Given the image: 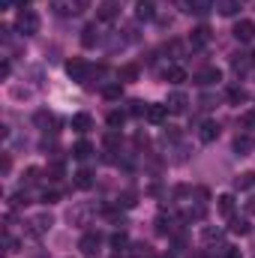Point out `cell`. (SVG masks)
Listing matches in <instances>:
<instances>
[{
	"mask_svg": "<svg viewBox=\"0 0 255 258\" xmlns=\"http://www.w3.org/2000/svg\"><path fill=\"white\" fill-rule=\"evenodd\" d=\"M15 30H18V33H24V36L39 33V15H36L33 9H21V12H18V18H15Z\"/></svg>",
	"mask_w": 255,
	"mask_h": 258,
	"instance_id": "6da1fadb",
	"label": "cell"
},
{
	"mask_svg": "<svg viewBox=\"0 0 255 258\" xmlns=\"http://www.w3.org/2000/svg\"><path fill=\"white\" fill-rule=\"evenodd\" d=\"M51 9L69 18V15H81L84 9H90V0H51Z\"/></svg>",
	"mask_w": 255,
	"mask_h": 258,
	"instance_id": "7a4b0ae2",
	"label": "cell"
},
{
	"mask_svg": "<svg viewBox=\"0 0 255 258\" xmlns=\"http://www.w3.org/2000/svg\"><path fill=\"white\" fill-rule=\"evenodd\" d=\"M234 36H237V42H252L255 39V21H249V18L237 21L234 24Z\"/></svg>",
	"mask_w": 255,
	"mask_h": 258,
	"instance_id": "3957f363",
	"label": "cell"
},
{
	"mask_svg": "<svg viewBox=\"0 0 255 258\" xmlns=\"http://www.w3.org/2000/svg\"><path fill=\"white\" fill-rule=\"evenodd\" d=\"M66 72H69V78H72V81H84V78H87V72H90V66L84 63L81 57H72V60L66 63Z\"/></svg>",
	"mask_w": 255,
	"mask_h": 258,
	"instance_id": "277c9868",
	"label": "cell"
},
{
	"mask_svg": "<svg viewBox=\"0 0 255 258\" xmlns=\"http://www.w3.org/2000/svg\"><path fill=\"white\" fill-rule=\"evenodd\" d=\"M117 12H120V0H105V3H99L96 18L99 21H111V18H117Z\"/></svg>",
	"mask_w": 255,
	"mask_h": 258,
	"instance_id": "5b68a950",
	"label": "cell"
},
{
	"mask_svg": "<svg viewBox=\"0 0 255 258\" xmlns=\"http://www.w3.org/2000/svg\"><path fill=\"white\" fill-rule=\"evenodd\" d=\"M99 240H102V234H99V231H87V234L81 237V243H78V246H81V252H84V255H93V252L99 249Z\"/></svg>",
	"mask_w": 255,
	"mask_h": 258,
	"instance_id": "8992f818",
	"label": "cell"
},
{
	"mask_svg": "<svg viewBox=\"0 0 255 258\" xmlns=\"http://www.w3.org/2000/svg\"><path fill=\"white\" fill-rule=\"evenodd\" d=\"M96 42H99V24L93 21V24H87V27L81 30V45H84V48H93Z\"/></svg>",
	"mask_w": 255,
	"mask_h": 258,
	"instance_id": "52a82bcc",
	"label": "cell"
},
{
	"mask_svg": "<svg viewBox=\"0 0 255 258\" xmlns=\"http://www.w3.org/2000/svg\"><path fill=\"white\" fill-rule=\"evenodd\" d=\"M222 75H219V69L216 66H207V69H201L198 75H195V84H201V87H207V84H216Z\"/></svg>",
	"mask_w": 255,
	"mask_h": 258,
	"instance_id": "ba28073f",
	"label": "cell"
},
{
	"mask_svg": "<svg viewBox=\"0 0 255 258\" xmlns=\"http://www.w3.org/2000/svg\"><path fill=\"white\" fill-rule=\"evenodd\" d=\"M165 105H168V111L183 114V111H186V105H189V99H186V93H180V90H177V93H171V96H168V102H165Z\"/></svg>",
	"mask_w": 255,
	"mask_h": 258,
	"instance_id": "9c48e42d",
	"label": "cell"
},
{
	"mask_svg": "<svg viewBox=\"0 0 255 258\" xmlns=\"http://www.w3.org/2000/svg\"><path fill=\"white\" fill-rule=\"evenodd\" d=\"M207 42H210V27H204V24H201V27H195V30H192V36H189V45H192V48H204Z\"/></svg>",
	"mask_w": 255,
	"mask_h": 258,
	"instance_id": "30bf717a",
	"label": "cell"
},
{
	"mask_svg": "<svg viewBox=\"0 0 255 258\" xmlns=\"http://www.w3.org/2000/svg\"><path fill=\"white\" fill-rule=\"evenodd\" d=\"M156 15V6H153V0H138L135 3V18H141V21H150Z\"/></svg>",
	"mask_w": 255,
	"mask_h": 258,
	"instance_id": "8fae6325",
	"label": "cell"
},
{
	"mask_svg": "<svg viewBox=\"0 0 255 258\" xmlns=\"http://www.w3.org/2000/svg\"><path fill=\"white\" fill-rule=\"evenodd\" d=\"M216 135H219V123H213V120H204V123H201V129H198V138H201L204 144L216 141Z\"/></svg>",
	"mask_w": 255,
	"mask_h": 258,
	"instance_id": "7c38bea8",
	"label": "cell"
},
{
	"mask_svg": "<svg viewBox=\"0 0 255 258\" xmlns=\"http://www.w3.org/2000/svg\"><path fill=\"white\" fill-rule=\"evenodd\" d=\"M252 147H255V138H252V135H237V138H234V153L246 156Z\"/></svg>",
	"mask_w": 255,
	"mask_h": 258,
	"instance_id": "4fadbf2b",
	"label": "cell"
},
{
	"mask_svg": "<svg viewBox=\"0 0 255 258\" xmlns=\"http://www.w3.org/2000/svg\"><path fill=\"white\" fill-rule=\"evenodd\" d=\"M168 117V105H147V120L150 123H162Z\"/></svg>",
	"mask_w": 255,
	"mask_h": 258,
	"instance_id": "5bb4252c",
	"label": "cell"
},
{
	"mask_svg": "<svg viewBox=\"0 0 255 258\" xmlns=\"http://www.w3.org/2000/svg\"><path fill=\"white\" fill-rule=\"evenodd\" d=\"M228 231L243 237V234H249V231H252V225H249L246 219H237V216H231V222H228Z\"/></svg>",
	"mask_w": 255,
	"mask_h": 258,
	"instance_id": "9a60e30c",
	"label": "cell"
},
{
	"mask_svg": "<svg viewBox=\"0 0 255 258\" xmlns=\"http://www.w3.org/2000/svg\"><path fill=\"white\" fill-rule=\"evenodd\" d=\"M216 201H219V213L231 219V213H234V195H219Z\"/></svg>",
	"mask_w": 255,
	"mask_h": 258,
	"instance_id": "2e32d148",
	"label": "cell"
},
{
	"mask_svg": "<svg viewBox=\"0 0 255 258\" xmlns=\"http://www.w3.org/2000/svg\"><path fill=\"white\" fill-rule=\"evenodd\" d=\"M252 186H255V171H243L234 180V189H252Z\"/></svg>",
	"mask_w": 255,
	"mask_h": 258,
	"instance_id": "e0dca14e",
	"label": "cell"
},
{
	"mask_svg": "<svg viewBox=\"0 0 255 258\" xmlns=\"http://www.w3.org/2000/svg\"><path fill=\"white\" fill-rule=\"evenodd\" d=\"M90 153H93V144H90V141H78V144L72 147V156H75V159H87Z\"/></svg>",
	"mask_w": 255,
	"mask_h": 258,
	"instance_id": "ac0fdd59",
	"label": "cell"
},
{
	"mask_svg": "<svg viewBox=\"0 0 255 258\" xmlns=\"http://www.w3.org/2000/svg\"><path fill=\"white\" fill-rule=\"evenodd\" d=\"M75 186H78V189H90V186H93V174H90L87 168H81V171L75 174Z\"/></svg>",
	"mask_w": 255,
	"mask_h": 258,
	"instance_id": "d6986e66",
	"label": "cell"
},
{
	"mask_svg": "<svg viewBox=\"0 0 255 258\" xmlns=\"http://www.w3.org/2000/svg\"><path fill=\"white\" fill-rule=\"evenodd\" d=\"M90 126H93L90 114H75V117H72V129H75V132H87Z\"/></svg>",
	"mask_w": 255,
	"mask_h": 258,
	"instance_id": "ffe728a7",
	"label": "cell"
},
{
	"mask_svg": "<svg viewBox=\"0 0 255 258\" xmlns=\"http://www.w3.org/2000/svg\"><path fill=\"white\" fill-rule=\"evenodd\" d=\"M165 78H168L171 84H183V81H186V69H180V66H171V69L165 72Z\"/></svg>",
	"mask_w": 255,
	"mask_h": 258,
	"instance_id": "44dd1931",
	"label": "cell"
},
{
	"mask_svg": "<svg viewBox=\"0 0 255 258\" xmlns=\"http://www.w3.org/2000/svg\"><path fill=\"white\" fill-rule=\"evenodd\" d=\"M129 246V237L123 234V231H117V234H111V249H117V252H123Z\"/></svg>",
	"mask_w": 255,
	"mask_h": 258,
	"instance_id": "7402d4cb",
	"label": "cell"
},
{
	"mask_svg": "<svg viewBox=\"0 0 255 258\" xmlns=\"http://www.w3.org/2000/svg\"><path fill=\"white\" fill-rule=\"evenodd\" d=\"M120 93H123L120 84H105V87H102V96H105V99H120Z\"/></svg>",
	"mask_w": 255,
	"mask_h": 258,
	"instance_id": "603a6c76",
	"label": "cell"
},
{
	"mask_svg": "<svg viewBox=\"0 0 255 258\" xmlns=\"http://www.w3.org/2000/svg\"><path fill=\"white\" fill-rule=\"evenodd\" d=\"M228 102H234V105L246 102V90H243V87H231V90H228Z\"/></svg>",
	"mask_w": 255,
	"mask_h": 258,
	"instance_id": "cb8c5ba5",
	"label": "cell"
},
{
	"mask_svg": "<svg viewBox=\"0 0 255 258\" xmlns=\"http://www.w3.org/2000/svg\"><path fill=\"white\" fill-rule=\"evenodd\" d=\"M135 78H138V66H123V69H120V81H135Z\"/></svg>",
	"mask_w": 255,
	"mask_h": 258,
	"instance_id": "d4e9b609",
	"label": "cell"
},
{
	"mask_svg": "<svg viewBox=\"0 0 255 258\" xmlns=\"http://www.w3.org/2000/svg\"><path fill=\"white\" fill-rule=\"evenodd\" d=\"M123 120H126V114H123V111H111V114H108V126H111V129L123 126Z\"/></svg>",
	"mask_w": 255,
	"mask_h": 258,
	"instance_id": "484cf974",
	"label": "cell"
},
{
	"mask_svg": "<svg viewBox=\"0 0 255 258\" xmlns=\"http://www.w3.org/2000/svg\"><path fill=\"white\" fill-rule=\"evenodd\" d=\"M132 249H135V252H132V258H153V252H150V246H144V243H135Z\"/></svg>",
	"mask_w": 255,
	"mask_h": 258,
	"instance_id": "4316f807",
	"label": "cell"
},
{
	"mask_svg": "<svg viewBox=\"0 0 255 258\" xmlns=\"http://www.w3.org/2000/svg\"><path fill=\"white\" fill-rule=\"evenodd\" d=\"M51 222H54L51 216H36V219H33V225H36V231H45V228H51Z\"/></svg>",
	"mask_w": 255,
	"mask_h": 258,
	"instance_id": "83f0119b",
	"label": "cell"
},
{
	"mask_svg": "<svg viewBox=\"0 0 255 258\" xmlns=\"http://www.w3.org/2000/svg\"><path fill=\"white\" fill-rule=\"evenodd\" d=\"M165 51H168L174 60H180V54H183V45H180V42H168V48H165Z\"/></svg>",
	"mask_w": 255,
	"mask_h": 258,
	"instance_id": "f1b7e54d",
	"label": "cell"
},
{
	"mask_svg": "<svg viewBox=\"0 0 255 258\" xmlns=\"http://www.w3.org/2000/svg\"><path fill=\"white\" fill-rule=\"evenodd\" d=\"M36 123H39V126H45V132H48V126L54 123V117H51V114H45V111H39V114H36Z\"/></svg>",
	"mask_w": 255,
	"mask_h": 258,
	"instance_id": "f546056e",
	"label": "cell"
},
{
	"mask_svg": "<svg viewBox=\"0 0 255 258\" xmlns=\"http://www.w3.org/2000/svg\"><path fill=\"white\" fill-rule=\"evenodd\" d=\"M60 174H63V165H60V162H54V165L48 168V177H51V180H60Z\"/></svg>",
	"mask_w": 255,
	"mask_h": 258,
	"instance_id": "4dcf8cb0",
	"label": "cell"
},
{
	"mask_svg": "<svg viewBox=\"0 0 255 258\" xmlns=\"http://www.w3.org/2000/svg\"><path fill=\"white\" fill-rule=\"evenodd\" d=\"M219 237H222V231H213V228H204V240H210V243H213V240H219Z\"/></svg>",
	"mask_w": 255,
	"mask_h": 258,
	"instance_id": "1f68e13d",
	"label": "cell"
},
{
	"mask_svg": "<svg viewBox=\"0 0 255 258\" xmlns=\"http://www.w3.org/2000/svg\"><path fill=\"white\" fill-rule=\"evenodd\" d=\"M117 141H120V138H117L114 132H108V135H105V147H117Z\"/></svg>",
	"mask_w": 255,
	"mask_h": 258,
	"instance_id": "d6a6232c",
	"label": "cell"
},
{
	"mask_svg": "<svg viewBox=\"0 0 255 258\" xmlns=\"http://www.w3.org/2000/svg\"><path fill=\"white\" fill-rule=\"evenodd\" d=\"M225 258H243V255H240V249H234V246H225Z\"/></svg>",
	"mask_w": 255,
	"mask_h": 258,
	"instance_id": "836d02e7",
	"label": "cell"
},
{
	"mask_svg": "<svg viewBox=\"0 0 255 258\" xmlns=\"http://www.w3.org/2000/svg\"><path fill=\"white\" fill-rule=\"evenodd\" d=\"M57 198H60V195H57V192H45V195H42V201H45V204H54Z\"/></svg>",
	"mask_w": 255,
	"mask_h": 258,
	"instance_id": "e575fe53",
	"label": "cell"
},
{
	"mask_svg": "<svg viewBox=\"0 0 255 258\" xmlns=\"http://www.w3.org/2000/svg\"><path fill=\"white\" fill-rule=\"evenodd\" d=\"M246 213H249V216H255V195L246 201Z\"/></svg>",
	"mask_w": 255,
	"mask_h": 258,
	"instance_id": "d590c367",
	"label": "cell"
},
{
	"mask_svg": "<svg viewBox=\"0 0 255 258\" xmlns=\"http://www.w3.org/2000/svg\"><path fill=\"white\" fill-rule=\"evenodd\" d=\"M243 123H246V126H255V114H246V117H243Z\"/></svg>",
	"mask_w": 255,
	"mask_h": 258,
	"instance_id": "8d00e7d4",
	"label": "cell"
},
{
	"mask_svg": "<svg viewBox=\"0 0 255 258\" xmlns=\"http://www.w3.org/2000/svg\"><path fill=\"white\" fill-rule=\"evenodd\" d=\"M114 258H117V255H114Z\"/></svg>",
	"mask_w": 255,
	"mask_h": 258,
	"instance_id": "74e56055",
	"label": "cell"
}]
</instances>
